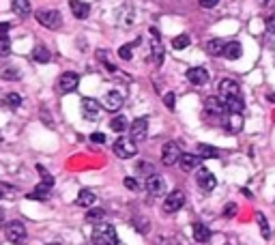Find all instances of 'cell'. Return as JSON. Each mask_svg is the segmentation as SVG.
I'll return each instance as SVG.
<instances>
[{"label":"cell","mask_w":275,"mask_h":245,"mask_svg":"<svg viewBox=\"0 0 275 245\" xmlns=\"http://www.w3.org/2000/svg\"><path fill=\"white\" fill-rule=\"evenodd\" d=\"M224 48H226V43H224L222 39H211V41L207 43V52L211 54V56H224Z\"/></svg>","instance_id":"cell-24"},{"label":"cell","mask_w":275,"mask_h":245,"mask_svg":"<svg viewBox=\"0 0 275 245\" xmlns=\"http://www.w3.org/2000/svg\"><path fill=\"white\" fill-rule=\"evenodd\" d=\"M0 198H2V189H0Z\"/></svg>","instance_id":"cell-48"},{"label":"cell","mask_w":275,"mask_h":245,"mask_svg":"<svg viewBox=\"0 0 275 245\" xmlns=\"http://www.w3.org/2000/svg\"><path fill=\"white\" fill-rule=\"evenodd\" d=\"M9 31H11V24H9V22H0V41H7Z\"/></svg>","instance_id":"cell-37"},{"label":"cell","mask_w":275,"mask_h":245,"mask_svg":"<svg viewBox=\"0 0 275 245\" xmlns=\"http://www.w3.org/2000/svg\"><path fill=\"white\" fill-rule=\"evenodd\" d=\"M226 108H228V112H232V114H241L243 110H245V101L241 97H232V99H226Z\"/></svg>","instance_id":"cell-26"},{"label":"cell","mask_w":275,"mask_h":245,"mask_svg":"<svg viewBox=\"0 0 275 245\" xmlns=\"http://www.w3.org/2000/svg\"><path fill=\"white\" fill-rule=\"evenodd\" d=\"M95 200H97V196H95V192H91V189H82V192L78 194L76 204H78V207H93Z\"/></svg>","instance_id":"cell-22"},{"label":"cell","mask_w":275,"mask_h":245,"mask_svg":"<svg viewBox=\"0 0 275 245\" xmlns=\"http://www.w3.org/2000/svg\"><path fill=\"white\" fill-rule=\"evenodd\" d=\"M178 163H181V170L189 172V170H196V168H198L200 157H198V155H192V153H181V159H178Z\"/></svg>","instance_id":"cell-19"},{"label":"cell","mask_w":275,"mask_h":245,"mask_svg":"<svg viewBox=\"0 0 275 245\" xmlns=\"http://www.w3.org/2000/svg\"><path fill=\"white\" fill-rule=\"evenodd\" d=\"M138 153V147L131 138H118L114 142V155L118 159H129V157H136Z\"/></svg>","instance_id":"cell-3"},{"label":"cell","mask_w":275,"mask_h":245,"mask_svg":"<svg viewBox=\"0 0 275 245\" xmlns=\"http://www.w3.org/2000/svg\"><path fill=\"white\" fill-rule=\"evenodd\" d=\"M4 101H7V106H11V108H19V106H22V97H19L17 93H9Z\"/></svg>","instance_id":"cell-34"},{"label":"cell","mask_w":275,"mask_h":245,"mask_svg":"<svg viewBox=\"0 0 275 245\" xmlns=\"http://www.w3.org/2000/svg\"><path fill=\"white\" fill-rule=\"evenodd\" d=\"M196 181H198V187L202 189V192H213L215 185H217V179H215V174L209 172L207 168H198Z\"/></svg>","instance_id":"cell-8"},{"label":"cell","mask_w":275,"mask_h":245,"mask_svg":"<svg viewBox=\"0 0 275 245\" xmlns=\"http://www.w3.org/2000/svg\"><path fill=\"white\" fill-rule=\"evenodd\" d=\"M95 245H118V234L110 224H97L91 234Z\"/></svg>","instance_id":"cell-1"},{"label":"cell","mask_w":275,"mask_h":245,"mask_svg":"<svg viewBox=\"0 0 275 245\" xmlns=\"http://www.w3.org/2000/svg\"><path fill=\"white\" fill-rule=\"evenodd\" d=\"M99 58H101V61H106V54L99 52ZM106 69H108V71H116V67H114L112 63H106Z\"/></svg>","instance_id":"cell-46"},{"label":"cell","mask_w":275,"mask_h":245,"mask_svg":"<svg viewBox=\"0 0 275 245\" xmlns=\"http://www.w3.org/2000/svg\"><path fill=\"white\" fill-rule=\"evenodd\" d=\"M127 118H125V116H114L112 118V121H110V127H112V131H118V133H121V131H125V129H127Z\"/></svg>","instance_id":"cell-30"},{"label":"cell","mask_w":275,"mask_h":245,"mask_svg":"<svg viewBox=\"0 0 275 245\" xmlns=\"http://www.w3.org/2000/svg\"><path fill=\"white\" fill-rule=\"evenodd\" d=\"M224 127H226L228 133H239V131L243 129V118H241V114L228 112V116L224 118Z\"/></svg>","instance_id":"cell-16"},{"label":"cell","mask_w":275,"mask_h":245,"mask_svg":"<svg viewBox=\"0 0 275 245\" xmlns=\"http://www.w3.org/2000/svg\"><path fill=\"white\" fill-rule=\"evenodd\" d=\"M101 106L110 110V112H118V110L123 108V95L118 93V91H110L103 95V99H101Z\"/></svg>","instance_id":"cell-11"},{"label":"cell","mask_w":275,"mask_h":245,"mask_svg":"<svg viewBox=\"0 0 275 245\" xmlns=\"http://www.w3.org/2000/svg\"><path fill=\"white\" fill-rule=\"evenodd\" d=\"M187 46H189V37H187V34H178V37L172 39V48L174 49H185Z\"/></svg>","instance_id":"cell-33"},{"label":"cell","mask_w":275,"mask_h":245,"mask_svg":"<svg viewBox=\"0 0 275 245\" xmlns=\"http://www.w3.org/2000/svg\"><path fill=\"white\" fill-rule=\"evenodd\" d=\"M4 222H7V213H4V209H0V226H4Z\"/></svg>","instance_id":"cell-47"},{"label":"cell","mask_w":275,"mask_h":245,"mask_svg":"<svg viewBox=\"0 0 275 245\" xmlns=\"http://www.w3.org/2000/svg\"><path fill=\"white\" fill-rule=\"evenodd\" d=\"M136 170L140 174H144V177H153L155 174V168H153V163L151 162H138V166H136Z\"/></svg>","instance_id":"cell-32"},{"label":"cell","mask_w":275,"mask_h":245,"mask_svg":"<svg viewBox=\"0 0 275 245\" xmlns=\"http://www.w3.org/2000/svg\"><path fill=\"white\" fill-rule=\"evenodd\" d=\"M131 48H133V46H129V43H125V46H123L121 49H118V56H121L123 61H131V56H133Z\"/></svg>","instance_id":"cell-36"},{"label":"cell","mask_w":275,"mask_h":245,"mask_svg":"<svg viewBox=\"0 0 275 245\" xmlns=\"http://www.w3.org/2000/svg\"><path fill=\"white\" fill-rule=\"evenodd\" d=\"M103 217H106V211H103V209H91V211L86 213V222H91V224H101Z\"/></svg>","instance_id":"cell-28"},{"label":"cell","mask_w":275,"mask_h":245,"mask_svg":"<svg viewBox=\"0 0 275 245\" xmlns=\"http://www.w3.org/2000/svg\"><path fill=\"white\" fill-rule=\"evenodd\" d=\"M146 131H148V121H146V116H140V118H136V121L129 125V138H131L133 142H138V140H144V138H146Z\"/></svg>","instance_id":"cell-7"},{"label":"cell","mask_w":275,"mask_h":245,"mask_svg":"<svg viewBox=\"0 0 275 245\" xmlns=\"http://www.w3.org/2000/svg\"><path fill=\"white\" fill-rule=\"evenodd\" d=\"M82 114H84L86 121H95L97 114H99V103L95 101V99H91V97H84L82 99Z\"/></svg>","instance_id":"cell-15"},{"label":"cell","mask_w":275,"mask_h":245,"mask_svg":"<svg viewBox=\"0 0 275 245\" xmlns=\"http://www.w3.org/2000/svg\"><path fill=\"white\" fill-rule=\"evenodd\" d=\"M243 54V48L239 41H230L226 43V48H224V56L228 58V61H237V58H241Z\"/></svg>","instance_id":"cell-21"},{"label":"cell","mask_w":275,"mask_h":245,"mask_svg":"<svg viewBox=\"0 0 275 245\" xmlns=\"http://www.w3.org/2000/svg\"><path fill=\"white\" fill-rule=\"evenodd\" d=\"M32 58L37 63H48L49 58H52V54H49V49L46 46H37L34 48V52H32Z\"/></svg>","instance_id":"cell-27"},{"label":"cell","mask_w":275,"mask_h":245,"mask_svg":"<svg viewBox=\"0 0 275 245\" xmlns=\"http://www.w3.org/2000/svg\"><path fill=\"white\" fill-rule=\"evenodd\" d=\"M125 187H127V189H131V192H138V189H140V185H138V181H136V179H133V177H127V179H125Z\"/></svg>","instance_id":"cell-39"},{"label":"cell","mask_w":275,"mask_h":245,"mask_svg":"<svg viewBox=\"0 0 275 245\" xmlns=\"http://www.w3.org/2000/svg\"><path fill=\"white\" fill-rule=\"evenodd\" d=\"M91 140H93V142H97V144H103V142H106V136H103L101 131H97V133H93V136H91Z\"/></svg>","instance_id":"cell-45"},{"label":"cell","mask_w":275,"mask_h":245,"mask_svg":"<svg viewBox=\"0 0 275 245\" xmlns=\"http://www.w3.org/2000/svg\"><path fill=\"white\" fill-rule=\"evenodd\" d=\"M178 159H181V148H178L177 142H166L162 148V162L163 166H174V163H178Z\"/></svg>","instance_id":"cell-5"},{"label":"cell","mask_w":275,"mask_h":245,"mask_svg":"<svg viewBox=\"0 0 275 245\" xmlns=\"http://www.w3.org/2000/svg\"><path fill=\"white\" fill-rule=\"evenodd\" d=\"M204 108H207V116L222 118L224 114L228 112V108H226V103L222 101V97H209L207 101H204Z\"/></svg>","instance_id":"cell-9"},{"label":"cell","mask_w":275,"mask_h":245,"mask_svg":"<svg viewBox=\"0 0 275 245\" xmlns=\"http://www.w3.org/2000/svg\"><path fill=\"white\" fill-rule=\"evenodd\" d=\"M49 245H58V243H49Z\"/></svg>","instance_id":"cell-49"},{"label":"cell","mask_w":275,"mask_h":245,"mask_svg":"<svg viewBox=\"0 0 275 245\" xmlns=\"http://www.w3.org/2000/svg\"><path fill=\"white\" fill-rule=\"evenodd\" d=\"M48 192H49V187L48 185H37V189H34L32 194H28V198H32V200H46L48 198Z\"/></svg>","instance_id":"cell-31"},{"label":"cell","mask_w":275,"mask_h":245,"mask_svg":"<svg viewBox=\"0 0 275 245\" xmlns=\"http://www.w3.org/2000/svg\"><path fill=\"white\" fill-rule=\"evenodd\" d=\"M273 61H275V58H273Z\"/></svg>","instance_id":"cell-50"},{"label":"cell","mask_w":275,"mask_h":245,"mask_svg":"<svg viewBox=\"0 0 275 245\" xmlns=\"http://www.w3.org/2000/svg\"><path fill=\"white\" fill-rule=\"evenodd\" d=\"M187 80L192 84H196V86H204L209 82V73L204 67H192L187 69Z\"/></svg>","instance_id":"cell-14"},{"label":"cell","mask_w":275,"mask_h":245,"mask_svg":"<svg viewBox=\"0 0 275 245\" xmlns=\"http://www.w3.org/2000/svg\"><path fill=\"white\" fill-rule=\"evenodd\" d=\"M11 9H13V13H16V16H19V17L31 16V11H32L31 0H13V2H11Z\"/></svg>","instance_id":"cell-20"},{"label":"cell","mask_w":275,"mask_h":245,"mask_svg":"<svg viewBox=\"0 0 275 245\" xmlns=\"http://www.w3.org/2000/svg\"><path fill=\"white\" fill-rule=\"evenodd\" d=\"M151 34H153V61L155 65H162L163 63V46L159 41V31L157 28H151Z\"/></svg>","instance_id":"cell-17"},{"label":"cell","mask_w":275,"mask_h":245,"mask_svg":"<svg viewBox=\"0 0 275 245\" xmlns=\"http://www.w3.org/2000/svg\"><path fill=\"white\" fill-rule=\"evenodd\" d=\"M198 2L202 9H215L219 4V0H198Z\"/></svg>","instance_id":"cell-41"},{"label":"cell","mask_w":275,"mask_h":245,"mask_svg":"<svg viewBox=\"0 0 275 245\" xmlns=\"http://www.w3.org/2000/svg\"><path fill=\"white\" fill-rule=\"evenodd\" d=\"M219 97L226 101V99H232V97H241V88H239V84L234 82V80H222L219 82Z\"/></svg>","instance_id":"cell-10"},{"label":"cell","mask_w":275,"mask_h":245,"mask_svg":"<svg viewBox=\"0 0 275 245\" xmlns=\"http://www.w3.org/2000/svg\"><path fill=\"white\" fill-rule=\"evenodd\" d=\"M198 157H204V159H215L219 157V151L215 147H211V144H198Z\"/></svg>","instance_id":"cell-25"},{"label":"cell","mask_w":275,"mask_h":245,"mask_svg":"<svg viewBox=\"0 0 275 245\" xmlns=\"http://www.w3.org/2000/svg\"><path fill=\"white\" fill-rule=\"evenodd\" d=\"M2 78L17 80V78H19V71H16V69H4V71H2Z\"/></svg>","instance_id":"cell-42"},{"label":"cell","mask_w":275,"mask_h":245,"mask_svg":"<svg viewBox=\"0 0 275 245\" xmlns=\"http://www.w3.org/2000/svg\"><path fill=\"white\" fill-rule=\"evenodd\" d=\"M34 17H37V22L41 24L43 28H49V31H56L63 24V17L56 9H41V11H37Z\"/></svg>","instance_id":"cell-2"},{"label":"cell","mask_w":275,"mask_h":245,"mask_svg":"<svg viewBox=\"0 0 275 245\" xmlns=\"http://www.w3.org/2000/svg\"><path fill=\"white\" fill-rule=\"evenodd\" d=\"M78 82H80L78 73H73V71L63 73V76L58 78V91L61 93H71L73 88H78Z\"/></svg>","instance_id":"cell-12"},{"label":"cell","mask_w":275,"mask_h":245,"mask_svg":"<svg viewBox=\"0 0 275 245\" xmlns=\"http://www.w3.org/2000/svg\"><path fill=\"white\" fill-rule=\"evenodd\" d=\"M185 204V194L181 189H174V192H170L166 200H163V211L166 213H177L181 211V207Z\"/></svg>","instance_id":"cell-4"},{"label":"cell","mask_w":275,"mask_h":245,"mask_svg":"<svg viewBox=\"0 0 275 245\" xmlns=\"http://www.w3.org/2000/svg\"><path fill=\"white\" fill-rule=\"evenodd\" d=\"M237 211H239V207L234 202H230V204H226V209H224V217H234Z\"/></svg>","instance_id":"cell-38"},{"label":"cell","mask_w":275,"mask_h":245,"mask_svg":"<svg viewBox=\"0 0 275 245\" xmlns=\"http://www.w3.org/2000/svg\"><path fill=\"white\" fill-rule=\"evenodd\" d=\"M174 101H177L174 93H166V97H163V103H166V108H168V110H174Z\"/></svg>","instance_id":"cell-40"},{"label":"cell","mask_w":275,"mask_h":245,"mask_svg":"<svg viewBox=\"0 0 275 245\" xmlns=\"http://www.w3.org/2000/svg\"><path fill=\"white\" fill-rule=\"evenodd\" d=\"M267 33H271V34H275V16H271V17H267Z\"/></svg>","instance_id":"cell-44"},{"label":"cell","mask_w":275,"mask_h":245,"mask_svg":"<svg viewBox=\"0 0 275 245\" xmlns=\"http://www.w3.org/2000/svg\"><path fill=\"white\" fill-rule=\"evenodd\" d=\"M4 237L9 243H22L26 239V226L22 222H11L4 230Z\"/></svg>","instance_id":"cell-6"},{"label":"cell","mask_w":275,"mask_h":245,"mask_svg":"<svg viewBox=\"0 0 275 245\" xmlns=\"http://www.w3.org/2000/svg\"><path fill=\"white\" fill-rule=\"evenodd\" d=\"M194 239L198 243H207L211 239V230L204 226V224H194Z\"/></svg>","instance_id":"cell-23"},{"label":"cell","mask_w":275,"mask_h":245,"mask_svg":"<svg viewBox=\"0 0 275 245\" xmlns=\"http://www.w3.org/2000/svg\"><path fill=\"white\" fill-rule=\"evenodd\" d=\"M9 52H11V46H9V39H7V41H0V54H2V56H7Z\"/></svg>","instance_id":"cell-43"},{"label":"cell","mask_w":275,"mask_h":245,"mask_svg":"<svg viewBox=\"0 0 275 245\" xmlns=\"http://www.w3.org/2000/svg\"><path fill=\"white\" fill-rule=\"evenodd\" d=\"M256 219H258V226H260V234H262L264 239H269V237H271V228H269L267 217H264L262 213H256Z\"/></svg>","instance_id":"cell-29"},{"label":"cell","mask_w":275,"mask_h":245,"mask_svg":"<svg viewBox=\"0 0 275 245\" xmlns=\"http://www.w3.org/2000/svg\"><path fill=\"white\" fill-rule=\"evenodd\" d=\"M146 192L151 194V196H163V192H166V181H163L162 177H157V174H153V177L146 179Z\"/></svg>","instance_id":"cell-13"},{"label":"cell","mask_w":275,"mask_h":245,"mask_svg":"<svg viewBox=\"0 0 275 245\" xmlns=\"http://www.w3.org/2000/svg\"><path fill=\"white\" fill-rule=\"evenodd\" d=\"M69 9H71V13L78 19H86L91 16V7H88L86 2H82V0H71V2H69Z\"/></svg>","instance_id":"cell-18"},{"label":"cell","mask_w":275,"mask_h":245,"mask_svg":"<svg viewBox=\"0 0 275 245\" xmlns=\"http://www.w3.org/2000/svg\"><path fill=\"white\" fill-rule=\"evenodd\" d=\"M37 172L41 174V179H43V185H48V187H52V185H54V179L49 177V172H48V170L43 168V166H37Z\"/></svg>","instance_id":"cell-35"}]
</instances>
